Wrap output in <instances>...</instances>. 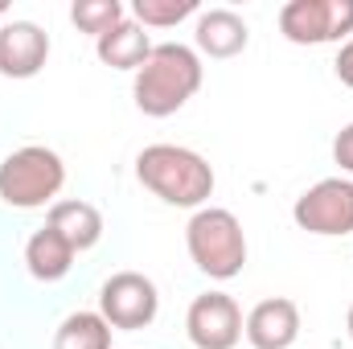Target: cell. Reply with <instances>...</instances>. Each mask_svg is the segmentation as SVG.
I'll return each instance as SVG.
<instances>
[{"label": "cell", "instance_id": "obj_10", "mask_svg": "<svg viewBox=\"0 0 353 349\" xmlns=\"http://www.w3.org/2000/svg\"><path fill=\"white\" fill-rule=\"evenodd\" d=\"M243 333L255 349H292L300 337V308L283 296H271L259 300L247 321H243Z\"/></svg>", "mask_w": 353, "mask_h": 349}, {"label": "cell", "instance_id": "obj_17", "mask_svg": "<svg viewBox=\"0 0 353 349\" xmlns=\"http://www.w3.org/2000/svg\"><path fill=\"white\" fill-rule=\"evenodd\" d=\"M132 12H136V25L144 29H173L197 12V0H136Z\"/></svg>", "mask_w": 353, "mask_h": 349}, {"label": "cell", "instance_id": "obj_5", "mask_svg": "<svg viewBox=\"0 0 353 349\" xmlns=\"http://www.w3.org/2000/svg\"><path fill=\"white\" fill-rule=\"evenodd\" d=\"M279 33L292 46H329L353 37V0H288L279 8Z\"/></svg>", "mask_w": 353, "mask_h": 349}, {"label": "cell", "instance_id": "obj_6", "mask_svg": "<svg viewBox=\"0 0 353 349\" xmlns=\"http://www.w3.org/2000/svg\"><path fill=\"white\" fill-rule=\"evenodd\" d=\"M292 218L300 230L321 239H345L353 235V181L350 177H325L312 189H304L292 206Z\"/></svg>", "mask_w": 353, "mask_h": 349}, {"label": "cell", "instance_id": "obj_12", "mask_svg": "<svg viewBox=\"0 0 353 349\" xmlns=\"http://www.w3.org/2000/svg\"><path fill=\"white\" fill-rule=\"evenodd\" d=\"M74 255H79V251H74V247L54 230V226L33 230V235H29V243H25V267H29V275H33V279H41V283H54V279L70 275Z\"/></svg>", "mask_w": 353, "mask_h": 349}, {"label": "cell", "instance_id": "obj_20", "mask_svg": "<svg viewBox=\"0 0 353 349\" xmlns=\"http://www.w3.org/2000/svg\"><path fill=\"white\" fill-rule=\"evenodd\" d=\"M345 329H350V341H353V304H350V317H345Z\"/></svg>", "mask_w": 353, "mask_h": 349}, {"label": "cell", "instance_id": "obj_13", "mask_svg": "<svg viewBox=\"0 0 353 349\" xmlns=\"http://www.w3.org/2000/svg\"><path fill=\"white\" fill-rule=\"evenodd\" d=\"M94 54H99V62L111 66V70H140V66L148 62V54H152V41H148L144 25L119 21L111 33H103V37L94 41Z\"/></svg>", "mask_w": 353, "mask_h": 349}, {"label": "cell", "instance_id": "obj_4", "mask_svg": "<svg viewBox=\"0 0 353 349\" xmlns=\"http://www.w3.org/2000/svg\"><path fill=\"white\" fill-rule=\"evenodd\" d=\"M66 185V165L46 144H25L0 161V201L12 210H41Z\"/></svg>", "mask_w": 353, "mask_h": 349}, {"label": "cell", "instance_id": "obj_18", "mask_svg": "<svg viewBox=\"0 0 353 349\" xmlns=\"http://www.w3.org/2000/svg\"><path fill=\"white\" fill-rule=\"evenodd\" d=\"M333 161L341 165V173H353V123H345L333 140Z\"/></svg>", "mask_w": 353, "mask_h": 349}, {"label": "cell", "instance_id": "obj_14", "mask_svg": "<svg viewBox=\"0 0 353 349\" xmlns=\"http://www.w3.org/2000/svg\"><path fill=\"white\" fill-rule=\"evenodd\" d=\"M46 226H54V230L74 247V251H90V247L103 239V214H99L90 201H79V197L54 201V206H50Z\"/></svg>", "mask_w": 353, "mask_h": 349}, {"label": "cell", "instance_id": "obj_7", "mask_svg": "<svg viewBox=\"0 0 353 349\" xmlns=\"http://www.w3.org/2000/svg\"><path fill=\"white\" fill-rule=\"evenodd\" d=\"M161 312V292L148 275L140 271H115L111 279H103L99 288V317L111 329H148Z\"/></svg>", "mask_w": 353, "mask_h": 349}, {"label": "cell", "instance_id": "obj_15", "mask_svg": "<svg viewBox=\"0 0 353 349\" xmlns=\"http://www.w3.org/2000/svg\"><path fill=\"white\" fill-rule=\"evenodd\" d=\"M54 349H111V325L99 312H70L54 333Z\"/></svg>", "mask_w": 353, "mask_h": 349}, {"label": "cell", "instance_id": "obj_11", "mask_svg": "<svg viewBox=\"0 0 353 349\" xmlns=\"http://www.w3.org/2000/svg\"><path fill=\"white\" fill-rule=\"evenodd\" d=\"M193 41L205 58H239L251 41V29L234 8H210V12L197 17Z\"/></svg>", "mask_w": 353, "mask_h": 349}, {"label": "cell", "instance_id": "obj_3", "mask_svg": "<svg viewBox=\"0 0 353 349\" xmlns=\"http://www.w3.org/2000/svg\"><path fill=\"white\" fill-rule=\"evenodd\" d=\"M185 247H189V259L197 263V271L210 279H234L247 267L243 222L222 206L193 210V218L185 226Z\"/></svg>", "mask_w": 353, "mask_h": 349}, {"label": "cell", "instance_id": "obj_21", "mask_svg": "<svg viewBox=\"0 0 353 349\" xmlns=\"http://www.w3.org/2000/svg\"><path fill=\"white\" fill-rule=\"evenodd\" d=\"M4 12H8V4H4V0H0V17H4Z\"/></svg>", "mask_w": 353, "mask_h": 349}, {"label": "cell", "instance_id": "obj_8", "mask_svg": "<svg viewBox=\"0 0 353 349\" xmlns=\"http://www.w3.org/2000/svg\"><path fill=\"white\" fill-rule=\"evenodd\" d=\"M185 333L197 349H234L243 341V308L226 292H201L185 312Z\"/></svg>", "mask_w": 353, "mask_h": 349}, {"label": "cell", "instance_id": "obj_1", "mask_svg": "<svg viewBox=\"0 0 353 349\" xmlns=\"http://www.w3.org/2000/svg\"><path fill=\"white\" fill-rule=\"evenodd\" d=\"M205 79V66L197 58L193 46H181V41H165V46H152L148 62L136 70V83H132V99L144 115L152 119H165L176 115Z\"/></svg>", "mask_w": 353, "mask_h": 349}, {"label": "cell", "instance_id": "obj_19", "mask_svg": "<svg viewBox=\"0 0 353 349\" xmlns=\"http://www.w3.org/2000/svg\"><path fill=\"white\" fill-rule=\"evenodd\" d=\"M333 70H337V79L353 90V37L341 46V54H337V62H333Z\"/></svg>", "mask_w": 353, "mask_h": 349}, {"label": "cell", "instance_id": "obj_2", "mask_svg": "<svg viewBox=\"0 0 353 349\" xmlns=\"http://www.w3.org/2000/svg\"><path fill=\"white\" fill-rule=\"evenodd\" d=\"M136 177L148 193H157L165 206L201 210L214 197V169L201 152L181 144H148L136 157Z\"/></svg>", "mask_w": 353, "mask_h": 349}, {"label": "cell", "instance_id": "obj_9", "mask_svg": "<svg viewBox=\"0 0 353 349\" xmlns=\"http://www.w3.org/2000/svg\"><path fill=\"white\" fill-rule=\"evenodd\" d=\"M50 58V33L33 21H4L0 25V74L4 79H33Z\"/></svg>", "mask_w": 353, "mask_h": 349}, {"label": "cell", "instance_id": "obj_16", "mask_svg": "<svg viewBox=\"0 0 353 349\" xmlns=\"http://www.w3.org/2000/svg\"><path fill=\"white\" fill-rule=\"evenodd\" d=\"M70 21L79 25V33H90V37L99 41V37L111 33L119 21H128V12H123L119 0H74Z\"/></svg>", "mask_w": 353, "mask_h": 349}]
</instances>
